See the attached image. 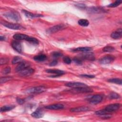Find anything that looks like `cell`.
<instances>
[{"label":"cell","instance_id":"cell-1","mask_svg":"<svg viewBox=\"0 0 122 122\" xmlns=\"http://www.w3.org/2000/svg\"><path fill=\"white\" fill-rule=\"evenodd\" d=\"M3 16L9 20L15 21H19L21 19L20 14L16 11H10L6 12L3 14Z\"/></svg>","mask_w":122,"mask_h":122},{"label":"cell","instance_id":"cell-2","mask_svg":"<svg viewBox=\"0 0 122 122\" xmlns=\"http://www.w3.org/2000/svg\"><path fill=\"white\" fill-rule=\"evenodd\" d=\"M69 91L74 94H78V93H88L91 92H93V90L89 87L88 86L86 87H81L74 88L71 89Z\"/></svg>","mask_w":122,"mask_h":122},{"label":"cell","instance_id":"cell-3","mask_svg":"<svg viewBox=\"0 0 122 122\" xmlns=\"http://www.w3.org/2000/svg\"><path fill=\"white\" fill-rule=\"evenodd\" d=\"M46 90V88L44 86H39L34 87H31L28 89L26 91V92L30 94H38L44 92Z\"/></svg>","mask_w":122,"mask_h":122},{"label":"cell","instance_id":"cell-4","mask_svg":"<svg viewBox=\"0 0 122 122\" xmlns=\"http://www.w3.org/2000/svg\"><path fill=\"white\" fill-rule=\"evenodd\" d=\"M0 23L6 28L12 30H21L23 29V26H22L20 24L17 23H12L5 21H1L0 22Z\"/></svg>","mask_w":122,"mask_h":122},{"label":"cell","instance_id":"cell-5","mask_svg":"<svg viewBox=\"0 0 122 122\" xmlns=\"http://www.w3.org/2000/svg\"><path fill=\"white\" fill-rule=\"evenodd\" d=\"M115 60V57L112 55H106L99 60V62L102 64H109L113 62Z\"/></svg>","mask_w":122,"mask_h":122},{"label":"cell","instance_id":"cell-6","mask_svg":"<svg viewBox=\"0 0 122 122\" xmlns=\"http://www.w3.org/2000/svg\"><path fill=\"white\" fill-rule=\"evenodd\" d=\"M120 104L119 103H113L108 105L105 107L104 110L107 112H112L117 111L120 107Z\"/></svg>","mask_w":122,"mask_h":122},{"label":"cell","instance_id":"cell-7","mask_svg":"<svg viewBox=\"0 0 122 122\" xmlns=\"http://www.w3.org/2000/svg\"><path fill=\"white\" fill-rule=\"evenodd\" d=\"M34 72V70L32 68L28 67L21 71L19 72V75L21 77H27L32 74Z\"/></svg>","mask_w":122,"mask_h":122},{"label":"cell","instance_id":"cell-8","mask_svg":"<svg viewBox=\"0 0 122 122\" xmlns=\"http://www.w3.org/2000/svg\"><path fill=\"white\" fill-rule=\"evenodd\" d=\"M102 96L100 94H96L92 96L89 100V102L92 104H97L102 100Z\"/></svg>","mask_w":122,"mask_h":122},{"label":"cell","instance_id":"cell-9","mask_svg":"<svg viewBox=\"0 0 122 122\" xmlns=\"http://www.w3.org/2000/svg\"><path fill=\"white\" fill-rule=\"evenodd\" d=\"M87 11L89 13H100L104 12L106 10L102 7H91L87 8Z\"/></svg>","mask_w":122,"mask_h":122},{"label":"cell","instance_id":"cell-10","mask_svg":"<svg viewBox=\"0 0 122 122\" xmlns=\"http://www.w3.org/2000/svg\"><path fill=\"white\" fill-rule=\"evenodd\" d=\"M64 28V26L63 25H57L54 26H52L51 28H49L47 30L46 32L49 34H52L59 31L60 30H61Z\"/></svg>","mask_w":122,"mask_h":122},{"label":"cell","instance_id":"cell-11","mask_svg":"<svg viewBox=\"0 0 122 122\" xmlns=\"http://www.w3.org/2000/svg\"><path fill=\"white\" fill-rule=\"evenodd\" d=\"M65 86L72 88L88 86L86 84L80 82H69L65 84Z\"/></svg>","mask_w":122,"mask_h":122},{"label":"cell","instance_id":"cell-12","mask_svg":"<svg viewBox=\"0 0 122 122\" xmlns=\"http://www.w3.org/2000/svg\"><path fill=\"white\" fill-rule=\"evenodd\" d=\"M46 72L49 73L54 74V75L51 76V77H58L65 73V72L64 71L60 70H56V69H48L46 70Z\"/></svg>","mask_w":122,"mask_h":122},{"label":"cell","instance_id":"cell-13","mask_svg":"<svg viewBox=\"0 0 122 122\" xmlns=\"http://www.w3.org/2000/svg\"><path fill=\"white\" fill-rule=\"evenodd\" d=\"M12 47L18 52L21 53L22 51V47L20 42L16 41H13L11 42Z\"/></svg>","mask_w":122,"mask_h":122},{"label":"cell","instance_id":"cell-14","mask_svg":"<svg viewBox=\"0 0 122 122\" xmlns=\"http://www.w3.org/2000/svg\"><path fill=\"white\" fill-rule=\"evenodd\" d=\"M122 36V29H119L115 31H113L111 34V37L115 40L120 39Z\"/></svg>","mask_w":122,"mask_h":122},{"label":"cell","instance_id":"cell-15","mask_svg":"<svg viewBox=\"0 0 122 122\" xmlns=\"http://www.w3.org/2000/svg\"><path fill=\"white\" fill-rule=\"evenodd\" d=\"M89 110H90V108L87 106H80L78 107L71 108L70 111L71 112H86Z\"/></svg>","mask_w":122,"mask_h":122},{"label":"cell","instance_id":"cell-16","mask_svg":"<svg viewBox=\"0 0 122 122\" xmlns=\"http://www.w3.org/2000/svg\"><path fill=\"white\" fill-rule=\"evenodd\" d=\"M64 107V105L61 103H56L49 105L45 106V108L49 110H61L63 109Z\"/></svg>","mask_w":122,"mask_h":122},{"label":"cell","instance_id":"cell-17","mask_svg":"<svg viewBox=\"0 0 122 122\" xmlns=\"http://www.w3.org/2000/svg\"><path fill=\"white\" fill-rule=\"evenodd\" d=\"M81 58L83 59H85L89 61H94L95 59V57L93 53L87 52H85V53H82L81 54Z\"/></svg>","mask_w":122,"mask_h":122},{"label":"cell","instance_id":"cell-18","mask_svg":"<svg viewBox=\"0 0 122 122\" xmlns=\"http://www.w3.org/2000/svg\"><path fill=\"white\" fill-rule=\"evenodd\" d=\"M29 67V65L27 63H26L24 61H23L19 63V64L17 65V66L15 68V71L17 72H19Z\"/></svg>","mask_w":122,"mask_h":122},{"label":"cell","instance_id":"cell-19","mask_svg":"<svg viewBox=\"0 0 122 122\" xmlns=\"http://www.w3.org/2000/svg\"><path fill=\"white\" fill-rule=\"evenodd\" d=\"M22 12L24 13V15L28 18H30V19H32V18H39V17H43L42 15L41 14H34L32 13L31 12H30L27 10H22Z\"/></svg>","mask_w":122,"mask_h":122},{"label":"cell","instance_id":"cell-20","mask_svg":"<svg viewBox=\"0 0 122 122\" xmlns=\"http://www.w3.org/2000/svg\"><path fill=\"white\" fill-rule=\"evenodd\" d=\"M31 115L35 118H36V119H39V118H41V117H43V112H42V111L39 108L38 109H37L35 112H33Z\"/></svg>","mask_w":122,"mask_h":122},{"label":"cell","instance_id":"cell-21","mask_svg":"<svg viewBox=\"0 0 122 122\" xmlns=\"http://www.w3.org/2000/svg\"><path fill=\"white\" fill-rule=\"evenodd\" d=\"M109 112L106 111L104 109L103 110H101L97 111L95 112V114L96 115L98 116H105V118H109L111 117L110 116H109V114H108Z\"/></svg>","mask_w":122,"mask_h":122},{"label":"cell","instance_id":"cell-22","mask_svg":"<svg viewBox=\"0 0 122 122\" xmlns=\"http://www.w3.org/2000/svg\"><path fill=\"white\" fill-rule=\"evenodd\" d=\"M92 50V48L89 47H78L72 50L73 51H82V52H88L91 51Z\"/></svg>","mask_w":122,"mask_h":122},{"label":"cell","instance_id":"cell-23","mask_svg":"<svg viewBox=\"0 0 122 122\" xmlns=\"http://www.w3.org/2000/svg\"><path fill=\"white\" fill-rule=\"evenodd\" d=\"M46 59H47V56L45 54H43L35 56L33 57V59L36 61H38V62L43 61L45 60H46Z\"/></svg>","mask_w":122,"mask_h":122},{"label":"cell","instance_id":"cell-24","mask_svg":"<svg viewBox=\"0 0 122 122\" xmlns=\"http://www.w3.org/2000/svg\"><path fill=\"white\" fill-rule=\"evenodd\" d=\"M28 36L26 34L22 33H16L13 36V38L16 40H25Z\"/></svg>","mask_w":122,"mask_h":122},{"label":"cell","instance_id":"cell-25","mask_svg":"<svg viewBox=\"0 0 122 122\" xmlns=\"http://www.w3.org/2000/svg\"><path fill=\"white\" fill-rule=\"evenodd\" d=\"M15 107L14 105H5L0 108V112H5L12 110Z\"/></svg>","mask_w":122,"mask_h":122},{"label":"cell","instance_id":"cell-26","mask_svg":"<svg viewBox=\"0 0 122 122\" xmlns=\"http://www.w3.org/2000/svg\"><path fill=\"white\" fill-rule=\"evenodd\" d=\"M78 23L80 25L83 27H87L89 25V21L86 19H80L78 20Z\"/></svg>","mask_w":122,"mask_h":122},{"label":"cell","instance_id":"cell-27","mask_svg":"<svg viewBox=\"0 0 122 122\" xmlns=\"http://www.w3.org/2000/svg\"><path fill=\"white\" fill-rule=\"evenodd\" d=\"M25 40L30 42H31L33 44H39L38 40H37L36 38H34V37L28 36V37L25 39Z\"/></svg>","mask_w":122,"mask_h":122},{"label":"cell","instance_id":"cell-28","mask_svg":"<svg viewBox=\"0 0 122 122\" xmlns=\"http://www.w3.org/2000/svg\"><path fill=\"white\" fill-rule=\"evenodd\" d=\"M22 61H23V60L22 59L21 57H20V56L14 57L12 60V63L13 64L20 63V62H21Z\"/></svg>","mask_w":122,"mask_h":122},{"label":"cell","instance_id":"cell-29","mask_svg":"<svg viewBox=\"0 0 122 122\" xmlns=\"http://www.w3.org/2000/svg\"><path fill=\"white\" fill-rule=\"evenodd\" d=\"M108 81L110 82L116 83L117 84L121 85L122 84V79L119 78H112L109 79Z\"/></svg>","mask_w":122,"mask_h":122},{"label":"cell","instance_id":"cell-30","mask_svg":"<svg viewBox=\"0 0 122 122\" xmlns=\"http://www.w3.org/2000/svg\"><path fill=\"white\" fill-rule=\"evenodd\" d=\"M108 97L110 99H117L120 98V96L119 94L116 92H112L109 94Z\"/></svg>","mask_w":122,"mask_h":122},{"label":"cell","instance_id":"cell-31","mask_svg":"<svg viewBox=\"0 0 122 122\" xmlns=\"http://www.w3.org/2000/svg\"><path fill=\"white\" fill-rule=\"evenodd\" d=\"M122 3V0H116L115 2L110 4L108 5L107 6L108 7H111V8H114V7H116L120 5Z\"/></svg>","mask_w":122,"mask_h":122},{"label":"cell","instance_id":"cell-32","mask_svg":"<svg viewBox=\"0 0 122 122\" xmlns=\"http://www.w3.org/2000/svg\"><path fill=\"white\" fill-rule=\"evenodd\" d=\"M12 79V77L11 76H6V77H1L0 79V83L1 84L5 82H7L8 81H9Z\"/></svg>","mask_w":122,"mask_h":122},{"label":"cell","instance_id":"cell-33","mask_svg":"<svg viewBox=\"0 0 122 122\" xmlns=\"http://www.w3.org/2000/svg\"><path fill=\"white\" fill-rule=\"evenodd\" d=\"M115 50V48L111 46H105L103 49V51L104 52H112Z\"/></svg>","mask_w":122,"mask_h":122},{"label":"cell","instance_id":"cell-34","mask_svg":"<svg viewBox=\"0 0 122 122\" xmlns=\"http://www.w3.org/2000/svg\"><path fill=\"white\" fill-rule=\"evenodd\" d=\"M51 56L54 58H59L62 56V54L59 51H53L51 53Z\"/></svg>","mask_w":122,"mask_h":122},{"label":"cell","instance_id":"cell-35","mask_svg":"<svg viewBox=\"0 0 122 122\" xmlns=\"http://www.w3.org/2000/svg\"><path fill=\"white\" fill-rule=\"evenodd\" d=\"M73 61L75 64H76L77 65H81L82 63V61L81 60V59L78 57L74 58L73 59Z\"/></svg>","mask_w":122,"mask_h":122},{"label":"cell","instance_id":"cell-36","mask_svg":"<svg viewBox=\"0 0 122 122\" xmlns=\"http://www.w3.org/2000/svg\"><path fill=\"white\" fill-rule=\"evenodd\" d=\"M63 61L68 64H70L71 62V58L68 57V56H65L63 58Z\"/></svg>","mask_w":122,"mask_h":122},{"label":"cell","instance_id":"cell-37","mask_svg":"<svg viewBox=\"0 0 122 122\" xmlns=\"http://www.w3.org/2000/svg\"><path fill=\"white\" fill-rule=\"evenodd\" d=\"M10 67H6L2 70V73L4 74H7L10 72Z\"/></svg>","mask_w":122,"mask_h":122},{"label":"cell","instance_id":"cell-38","mask_svg":"<svg viewBox=\"0 0 122 122\" xmlns=\"http://www.w3.org/2000/svg\"><path fill=\"white\" fill-rule=\"evenodd\" d=\"M9 61V59L6 58H1L0 60V65H3L6 64Z\"/></svg>","mask_w":122,"mask_h":122},{"label":"cell","instance_id":"cell-39","mask_svg":"<svg viewBox=\"0 0 122 122\" xmlns=\"http://www.w3.org/2000/svg\"><path fill=\"white\" fill-rule=\"evenodd\" d=\"M75 6L78 8H79L81 9H84L86 8V5L83 4H77L76 5H75Z\"/></svg>","mask_w":122,"mask_h":122},{"label":"cell","instance_id":"cell-40","mask_svg":"<svg viewBox=\"0 0 122 122\" xmlns=\"http://www.w3.org/2000/svg\"><path fill=\"white\" fill-rule=\"evenodd\" d=\"M80 76L83 77H85V78H93L95 77L94 75H87V74H81V75H80Z\"/></svg>","mask_w":122,"mask_h":122},{"label":"cell","instance_id":"cell-41","mask_svg":"<svg viewBox=\"0 0 122 122\" xmlns=\"http://www.w3.org/2000/svg\"><path fill=\"white\" fill-rule=\"evenodd\" d=\"M17 102L20 104H22L24 103V100L23 99L20 98H17Z\"/></svg>","mask_w":122,"mask_h":122},{"label":"cell","instance_id":"cell-42","mask_svg":"<svg viewBox=\"0 0 122 122\" xmlns=\"http://www.w3.org/2000/svg\"><path fill=\"white\" fill-rule=\"evenodd\" d=\"M58 64V61L57 60H54L52 61L50 64L49 65L51 66H54Z\"/></svg>","mask_w":122,"mask_h":122},{"label":"cell","instance_id":"cell-43","mask_svg":"<svg viewBox=\"0 0 122 122\" xmlns=\"http://www.w3.org/2000/svg\"><path fill=\"white\" fill-rule=\"evenodd\" d=\"M5 40V37L4 36H0V40L1 41H4Z\"/></svg>","mask_w":122,"mask_h":122}]
</instances>
